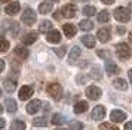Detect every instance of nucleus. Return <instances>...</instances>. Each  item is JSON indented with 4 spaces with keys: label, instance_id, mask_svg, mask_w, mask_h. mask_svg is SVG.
Segmentation results:
<instances>
[{
    "label": "nucleus",
    "instance_id": "f257e3e1",
    "mask_svg": "<svg viewBox=\"0 0 132 130\" xmlns=\"http://www.w3.org/2000/svg\"><path fill=\"white\" fill-rule=\"evenodd\" d=\"M114 18L119 22H128L131 19V12L126 7H117V9H114Z\"/></svg>",
    "mask_w": 132,
    "mask_h": 130
},
{
    "label": "nucleus",
    "instance_id": "f03ea898",
    "mask_svg": "<svg viewBox=\"0 0 132 130\" xmlns=\"http://www.w3.org/2000/svg\"><path fill=\"white\" fill-rule=\"evenodd\" d=\"M116 52H117V56H119L120 59H129L131 58L132 50L129 49V46H128L126 43H119V44L116 46Z\"/></svg>",
    "mask_w": 132,
    "mask_h": 130
},
{
    "label": "nucleus",
    "instance_id": "7ed1b4c3",
    "mask_svg": "<svg viewBox=\"0 0 132 130\" xmlns=\"http://www.w3.org/2000/svg\"><path fill=\"white\" fill-rule=\"evenodd\" d=\"M21 19H22V22H24L25 25H33V24L36 22V12L33 11L31 7H27V9L22 12Z\"/></svg>",
    "mask_w": 132,
    "mask_h": 130
},
{
    "label": "nucleus",
    "instance_id": "20e7f679",
    "mask_svg": "<svg viewBox=\"0 0 132 130\" xmlns=\"http://www.w3.org/2000/svg\"><path fill=\"white\" fill-rule=\"evenodd\" d=\"M46 90H48V93L52 96V98H55V99H61V96H62V87H61L58 83H51V84H48V87H46Z\"/></svg>",
    "mask_w": 132,
    "mask_h": 130
},
{
    "label": "nucleus",
    "instance_id": "39448f33",
    "mask_svg": "<svg viewBox=\"0 0 132 130\" xmlns=\"http://www.w3.org/2000/svg\"><path fill=\"white\" fill-rule=\"evenodd\" d=\"M61 13H62V16H65V18H74L76 13H77V7L73 3H68V5H65L61 9Z\"/></svg>",
    "mask_w": 132,
    "mask_h": 130
},
{
    "label": "nucleus",
    "instance_id": "423d86ee",
    "mask_svg": "<svg viewBox=\"0 0 132 130\" xmlns=\"http://www.w3.org/2000/svg\"><path fill=\"white\" fill-rule=\"evenodd\" d=\"M101 95H102V92H101V89L98 87V86H89V87L86 89V96H88L89 99H92V100L100 99Z\"/></svg>",
    "mask_w": 132,
    "mask_h": 130
},
{
    "label": "nucleus",
    "instance_id": "0eeeda50",
    "mask_svg": "<svg viewBox=\"0 0 132 130\" xmlns=\"http://www.w3.org/2000/svg\"><path fill=\"white\" fill-rule=\"evenodd\" d=\"M33 93H34V89H33V86H22V87L19 89V99L21 100H25L28 99V98H31L33 96Z\"/></svg>",
    "mask_w": 132,
    "mask_h": 130
},
{
    "label": "nucleus",
    "instance_id": "6e6552de",
    "mask_svg": "<svg viewBox=\"0 0 132 130\" xmlns=\"http://www.w3.org/2000/svg\"><path fill=\"white\" fill-rule=\"evenodd\" d=\"M96 37H98L100 41H102V43L108 41L110 39H111V30H110V27H104V28H101L100 31H98Z\"/></svg>",
    "mask_w": 132,
    "mask_h": 130
},
{
    "label": "nucleus",
    "instance_id": "1a4fd4ad",
    "mask_svg": "<svg viewBox=\"0 0 132 130\" xmlns=\"http://www.w3.org/2000/svg\"><path fill=\"white\" fill-rule=\"evenodd\" d=\"M104 115H105V109H104V106H102V105L95 106V108L92 109V114H90V117L94 118L95 121L102 120V118H104Z\"/></svg>",
    "mask_w": 132,
    "mask_h": 130
},
{
    "label": "nucleus",
    "instance_id": "9d476101",
    "mask_svg": "<svg viewBox=\"0 0 132 130\" xmlns=\"http://www.w3.org/2000/svg\"><path fill=\"white\" fill-rule=\"evenodd\" d=\"M110 118H111L113 123H120V121H125L126 114L123 111H120V109H114V111H111V114H110Z\"/></svg>",
    "mask_w": 132,
    "mask_h": 130
},
{
    "label": "nucleus",
    "instance_id": "9b49d317",
    "mask_svg": "<svg viewBox=\"0 0 132 130\" xmlns=\"http://www.w3.org/2000/svg\"><path fill=\"white\" fill-rule=\"evenodd\" d=\"M46 40L49 43H60L61 41V33L56 30H51L49 33H46Z\"/></svg>",
    "mask_w": 132,
    "mask_h": 130
},
{
    "label": "nucleus",
    "instance_id": "f8f14e48",
    "mask_svg": "<svg viewBox=\"0 0 132 130\" xmlns=\"http://www.w3.org/2000/svg\"><path fill=\"white\" fill-rule=\"evenodd\" d=\"M40 106H42V102L39 99H33L31 102H28V105H27V112L28 114H36L39 109H40Z\"/></svg>",
    "mask_w": 132,
    "mask_h": 130
},
{
    "label": "nucleus",
    "instance_id": "ddd939ff",
    "mask_svg": "<svg viewBox=\"0 0 132 130\" xmlns=\"http://www.w3.org/2000/svg\"><path fill=\"white\" fill-rule=\"evenodd\" d=\"M19 9H21V5H19L18 2H12V3H9L5 7V12H6L7 15H15V13L19 12Z\"/></svg>",
    "mask_w": 132,
    "mask_h": 130
},
{
    "label": "nucleus",
    "instance_id": "4468645a",
    "mask_svg": "<svg viewBox=\"0 0 132 130\" xmlns=\"http://www.w3.org/2000/svg\"><path fill=\"white\" fill-rule=\"evenodd\" d=\"M62 30H64V34H65L68 39L74 37L76 33H77V27H76V25H73V24H65V25L62 27Z\"/></svg>",
    "mask_w": 132,
    "mask_h": 130
},
{
    "label": "nucleus",
    "instance_id": "2eb2a0df",
    "mask_svg": "<svg viewBox=\"0 0 132 130\" xmlns=\"http://www.w3.org/2000/svg\"><path fill=\"white\" fill-rule=\"evenodd\" d=\"M52 7H54V3H52L51 0H46V2L40 3V6H39V12L43 13V15H46V13H49V12L52 11Z\"/></svg>",
    "mask_w": 132,
    "mask_h": 130
},
{
    "label": "nucleus",
    "instance_id": "dca6fc26",
    "mask_svg": "<svg viewBox=\"0 0 132 130\" xmlns=\"http://www.w3.org/2000/svg\"><path fill=\"white\" fill-rule=\"evenodd\" d=\"M28 53L30 52H28L27 47H22V46H16L15 47V55H16L19 59H22V61L28 58Z\"/></svg>",
    "mask_w": 132,
    "mask_h": 130
},
{
    "label": "nucleus",
    "instance_id": "f3484780",
    "mask_svg": "<svg viewBox=\"0 0 132 130\" xmlns=\"http://www.w3.org/2000/svg\"><path fill=\"white\" fill-rule=\"evenodd\" d=\"M105 72H107L108 76L117 74V72H119V67H117V65L114 64V62L108 61V62H105Z\"/></svg>",
    "mask_w": 132,
    "mask_h": 130
},
{
    "label": "nucleus",
    "instance_id": "a211bd4d",
    "mask_svg": "<svg viewBox=\"0 0 132 130\" xmlns=\"http://www.w3.org/2000/svg\"><path fill=\"white\" fill-rule=\"evenodd\" d=\"M80 53H82V50H80V47L79 46H74L70 50V55H68V61H70V64H74V61L80 56Z\"/></svg>",
    "mask_w": 132,
    "mask_h": 130
},
{
    "label": "nucleus",
    "instance_id": "6ab92c4d",
    "mask_svg": "<svg viewBox=\"0 0 132 130\" xmlns=\"http://www.w3.org/2000/svg\"><path fill=\"white\" fill-rule=\"evenodd\" d=\"M88 111V102L85 100H79L77 104L74 105V112L76 114H83V112Z\"/></svg>",
    "mask_w": 132,
    "mask_h": 130
},
{
    "label": "nucleus",
    "instance_id": "aec40b11",
    "mask_svg": "<svg viewBox=\"0 0 132 130\" xmlns=\"http://www.w3.org/2000/svg\"><path fill=\"white\" fill-rule=\"evenodd\" d=\"M82 43H83L86 47H95V37L94 35H83L82 37Z\"/></svg>",
    "mask_w": 132,
    "mask_h": 130
},
{
    "label": "nucleus",
    "instance_id": "412c9836",
    "mask_svg": "<svg viewBox=\"0 0 132 130\" xmlns=\"http://www.w3.org/2000/svg\"><path fill=\"white\" fill-rule=\"evenodd\" d=\"M79 27H80L82 31H90V30L94 28V24H92V21H89V19H82L80 24H79Z\"/></svg>",
    "mask_w": 132,
    "mask_h": 130
},
{
    "label": "nucleus",
    "instance_id": "4be33fe9",
    "mask_svg": "<svg viewBox=\"0 0 132 130\" xmlns=\"http://www.w3.org/2000/svg\"><path fill=\"white\" fill-rule=\"evenodd\" d=\"M3 86H5V90H6L7 93H12L13 90H15V81L11 80V78H5V81H3Z\"/></svg>",
    "mask_w": 132,
    "mask_h": 130
},
{
    "label": "nucleus",
    "instance_id": "5701e85b",
    "mask_svg": "<svg viewBox=\"0 0 132 130\" xmlns=\"http://www.w3.org/2000/svg\"><path fill=\"white\" fill-rule=\"evenodd\" d=\"M36 40H37V33H28V34H25L24 39H22L24 44H33Z\"/></svg>",
    "mask_w": 132,
    "mask_h": 130
},
{
    "label": "nucleus",
    "instance_id": "b1692460",
    "mask_svg": "<svg viewBox=\"0 0 132 130\" xmlns=\"http://www.w3.org/2000/svg\"><path fill=\"white\" fill-rule=\"evenodd\" d=\"M113 86L116 89H119V90H126V89H128V83H126L123 78H116L113 81Z\"/></svg>",
    "mask_w": 132,
    "mask_h": 130
},
{
    "label": "nucleus",
    "instance_id": "393cba45",
    "mask_svg": "<svg viewBox=\"0 0 132 130\" xmlns=\"http://www.w3.org/2000/svg\"><path fill=\"white\" fill-rule=\"evenodd\" d=\"M25 123L21 121V120H13L12 124H11V130H25Z\"/></svg>",
    "mask_w": 132,
    "mask_h": 130
},
{
    "label": "nucleus",
    "instance_id": "a878e982",
    "mask_svg": "<svg viewBox=\"0 0 132 130\" xmlns=\"http://www.w3.org/2000/svg\"><path fill=\"white\" fill-rule=\"evenodd\" d=\"M5 105H6V108H7V112H15L16 111V102H15L12 98H7V99L5 100Z\"/></svg>",
    "mask_w": 132,
    "mask_h": 130
},
{
    "label": "nucleus",
    "instance_id": "bb28decb",
    "mask_svg": "<svg viewBox=\"0 0 132 130\" xmlns=\"http://www.w3.org/2000/svg\"><path fill=\"white\" fill-rule=\"evenodd\" d=\"M51 30H52V22L51 21H42L40 22V27H39L40 33H49Z\"/></svg>",
    "mask_w": 132,
    "mask_h": 130
},
{
    "label": "nucleus",
    "instance_id": "cd10ccee",
    "mask_svg": "<svg viewBox=\"0 0 132 130\" xmlns=\"http://www.w3.org/2000/svg\"><path fill=\"white\" fill-rule=\"evenodd\" d=\"M46 124H48V120L45 117H36L33 120V126L34 127H45Z\"/></svg>",
    "mask_w": 132,
    "mask_h": 130
},
{
    "label": "nucleus",
    "instance_id": "c85d7f7f",
    "mask_svg": "<svg viewBox=\"0 0 132 130\" xmlns=\"http://www.w3.org/2000/svg\"><path fill=\"white\" fill-rule=\"evenodd\" d=\"M64 121H65V118L61 114H55L54 117H52V124H55V126H61Z\"/></svg>",
    "mask_w": 132,
    "mask_h": 130
},
{
    "label": "nucleus",
    "instance_id": "c756f323",
    "mask_svg": "<svg viewBox=\"0 0 132 130\" xmlns=\"http://www.w3.org/2000/svg\"><path fill=\"white\" fill-rule=\"evenodd\" d=\"M95 13H96V9L94 6H85L83 7V15H86V16H94Z\"/></svg>",
    "mask_w": 132,
    "mask_h": 130
},
{
    "label": "nucleus",
    "instance_id": "7c9ffc66",
    "mask_svg": "<svg viewBox=\"0 0 132 130\" xmlns=\"http://www.w3.org/2000/svg\"><path fill=\"white\" fill-rule=\"evenodd\" d=\"M108 19H110V13H108L107 11L100 12V15H98V21H100V22H108Z\"/></svg>",
    "mask_w": 132,
    "mask_h": 130
},
{
    "label": "nucleus",
    "instance_id": "2f4dec72",
    "mask_svg": "<svg viewBox=\"0 0 132 130\" xmlns=\"http://www.w3.org/2000/svg\"><path fill=\"white\" fill-rule=\"evenodd\" d=\"M83 129V124L77 121V120H71L70 121V130H82Z\"/></svg>",
    "mask_w": 132,
    "mask_h": 130
},
{
    "label": "nucleus",
    "instance_id": "473e14b6",
    "mask_svg": "<svg viewBox=\"0 0 132 130\" xmlns=\"http://www.w3.org/2000/svg\"><path fill=\"white\" fill-rule=\"evenodd\" d=\"M100 130H119V129L111 123H102L100 124Z\"/></svg>",
    "mask_w": 132,
    "mask_h": 130
},
{
    "label": "nucleus",
    "instance_id": "72a5a7b5",
    "mask_svg": "<svg viewBox=\"0 0 132 130\" xmlns=\"http://www.w3.org/2000/svg\"><path fill=\"white\" fill-rule=\"evenodd\" d=\"M7 49H9V41L6 39H2L0 37V52H6Z\"/></svg>",
    "mask_w": 132,
    "mask_h": 130
},
{
    "label": "nucleus",
    "instance_id": "f704fd0d",
    "mask_svg": "<svg viewBox=\"0 0 132 130\" xmlns=\"http://www.w3.org/2000/svg\"><path fill=\"white\" fill-rule=\"evenodd\" d=\"M54 50L56 53V56H60V58H62L65 55V47H58V49H54Z\"/></svg>",
    "mask_w": 132,
    "mask_h": 130
},
{
    "label": "nucleus",
    "instance_id": "c9c22d12",
    "mask_svg": "<svg viewBox=\"0 0 132 130\" xmlns=\"http://www.w3.org/2000/svg\"><path fill=\"white\" fill-rule=\"evenodd\" d=\"M98 55L101 56V58H104V59H107V58H110L111 55H110V52H107V50H104V49H101V50H98Z\"/></svg>",
    "mask_w": 132,
    "mask_h": 130
},
{
    "label": "nucleus",
    "instance_id": "e433bc0d",
    "mask_svg": "<svg viewBox=\"0 0 132 130\" xmlns=\"http://www.w3.org/2000/svg\"><path fill=\"white\" fill-rule=\"evenodd\" d=\"M101 71H100V68H94L92 70V77H95V78H101V74H100Z\"/></svg>",
    "mask_w": 132,
    "mask_h": 130
},
{
    "label": "nucleus",
    "instance_id": "4c0bfd02",
    "mask_svg": "<svg viewBox=\"0 0 132 130\" xmlns=\"http://www.w3.org/2000/svg\"><path fill=\"white\" fill-rule=\"evenodd\" d=\"M116 31H117V34H123V33H125V28H123V27H117Z\"/></svg>",
    "mask_w": 132,
    "mask_h": 130
},
{
    "label": "nucleus",
    "instance_id": "58836bf2",
    "mask_svg": "<svg viewBox=\"0 0 132 130\" xmlns=\"http://www.w3.org/2000/svg\"><path fill=\"white\" fill-rule=\"evenodd\" d=\"M5 126H6V120H3V118H0V130L3 129Z\"/></svg>",
    "mask_w": 132,
    "mask_h": 130
},
{
    "label": "nucleus",
    "instance_id": "ea45409f",
    "mask_svg": "<svg viewBox=\"0 0 132 130\" xmlns=\"http://www.w3.org/2000/svg\"><path fill=\"white\" fill-rule=\"evenodd\" d=\"M101 2L104 3V5H113L116 0H101Z\"/></svg>",
    "mask_w": 132,
    "mask_h": 130
},
{
    "label": "nucleus",
    "instance_id": "a19ab883",
    "mask_svg": "<svg viewBox=\"0 0 132 130\" xmlns=\"http://www.w3.org/2000/svg\"><path fill=\"white\" fill-rule=\"evenodd\" d=\"M125 130H132V121H129V123L125 124Z\"/></svg>",
    "mask_w": 132,
    "mask_h": 130
},
{
    "label": "nucleus",
    "instance_id": "79ce46f5",
    "mask_svg": "<svg viewBox=\"0 0 132 130\" xmlns=\"http://www.w3.org/2000/svg\"><path fill=\"white\" fill-rule=\"evenodd\" d=\"M3 70H5V61H3V59H0V72H2Z\"/></svg>",
    "mask_w": 132,
    "mask_h": 130
},
{
    "label": "nucleus",
    "instance_id": "37998d69",
    "mask_svg": "<svg viewBox=\"0 0 132 130\" xmlns=\"http://www.w3.org/2000/svg\"><path fill=\"white\" fill-rule=\"evenodd\" d=\"M61 15H62V13H61L60 11H56V12H55V15H54V18H55V19H60Z\"/></svg>",
    "mask_w": 132,
    "mask_h": 130
},
{
    "label": "nucleus",
    "instance_id": "c03bdc74",
    "mask_svg": "<svg viewBox=\"0 0 132 130\" xmlns=\"http://www.w3.org/2000/svg\"><path fill=\"white\" fill-rule=\"evenodd\" d=\"M128 76H129V80H131V84H132V70L128 72Z\"/></svg>",
    "mask_w": 132,
    "mask_h": 130
},
{
    "label": "nucleus",
    "instance_id": "a18cd8bd",
    "mask_svg": "<svg viewBox=\"0 0 132 130\" xmlns=\"http://www.w3.org/2000/svg\"><path fill=\"white\" fill-rule=\"evenodd\" d=\"M129 41H131V44H132V31H131V34H129Z\"/></svg>",
    "mask_w": 132,
    "mask_h": 130
},
{
    "label": "nucleus",
    "instance_id": "49530a36",
    "mask_svg": "<svg viewBox=\"0 0 132 130\" xmlns=\"http://www.w3.org/2000/svg\"><path fill=\"white\" fill-rule=\"evenodd\" d=\"M9 0H0V3H7Z\"/></svg>",
    "mask_w": 132,
    "mask_h": 130
},
{
    "label": "nucleus",
    "instance_id": "de8ad7c7",
    "mask_svg": "<svg viewBox=\"0 0 132 130\" xmlns=\"http://www.w3.org/2000/svg\"><path fill=\"white\" fill-rule=\"evenodd\" d=\"M2 112H3V108H2V105H0V115H2Z\"/></svg>",
    "mask_w": 132,
    "mask_h": 130
},
{
    "label": "nucleus",
    "instance_id": "09e8293b",
    "mask_svg": "<svg viewBox=\"0 0 132 130\" xmlns=\"http://www.w3.org/2000/svg\"><path fill=\"white\" fill-rule=\"evenodd\" d=\"M56 130H67V129H56Z\"/></svg>",
    "mask_w": 132,
    "mask_h": 130
},
{
    "label": "nucleus",
    "instance_id": "8fccbe9b",
    "mask_svg": "<svg viewBox=\"0 0 132 130\" xmlns=\"http://www.w3.org/2000/svg\"><path fill=\"white\" fill-rule=\"evenodd\" d=\"M0 96H2V89H0Z\"/></svg>",
    "mask_w": 132,
    "mask_h": 130
}]
</instances>
